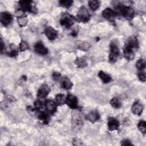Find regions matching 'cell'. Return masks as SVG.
<instances>
[{"instance_id":"cell-1","label":"cell","mask_w":146,"mask_h":146,"mask_svg":"<svg viewBox=\"0 0 146 146\" xmlns=\"http://www.w3.org/2000/svg\"><path fill=\"white\" fill-rule=\"evenodd\" d=\"M115 13H116V15L117 14L125 18L131 19L133 18L135 12H134V10L129 6L118 5L116 7Z\"/></svg>"},{"instance_id":"cell-2","label":"cell","mask_w":146,"mask_h":146,"mask_svg":"<svg viewBox=\"0 0 146 146\" xmlns=\"http://www.w3.org/2000/svg\"><path fill=\"white\" fill-rule=\"evenodd\" d=\"M75 21V18L71 15L68 13H65L62 16L60 20V23L62 26L68 28L74 25Z\"/></svg>"},{"instance_id":"cell-3","label":"cell","mask_w":146,"mask_h":146,"mask_svg":"<svg viewBox=\"0 0 146 146\" xmlns=\"http://www.w3.org/2000/svg\"><path fill=\"white\" fill-rule=\"evenodd\" d=\"M120 51L117 44L115 42L110 44V53L109 55V60L111 62H115L119 56Z\"/></svg>"},{"instance_id":"cell-4","label":"cell","mask_w":146,"mask_h":146,"mask_svg":"<svg viewBox=\"0 0 146 146\" xmlns=\"http://www.w3.org/2000/svg\"><path fill=\"white\" fill-rule=\"evenodd\" d=\"M90 17L91 15L88 10L84 6H82L77 14L78 19L81 22H87L90 20Z\"/></svg>"},{"instance_id":"cell-5","label":"cell","mask_w":146,"mask_h":146,"mask_svg":"<svg viewBox=\"0 0 146 146\" xmlns=\"http://www.w3.org/2000/svg\"><path fill=\"white\" fill-rule=\"evenodd\" d=\"M50 92V88L47 84H42L38 89L37 92V96L39 100H42L44 99Z\"/></svg>"},{"instance_id":"cell-6","label":"cell","mask_w":146,"mask_h":146,"mask_svg":"<svg viewBox=\"0 0 146 146\" xmlns=\"http://www.w3.org/2000/svg\"><path fill=\"white\" fill-rule=\"evenodd\" d=\"M19 5L23 10L28 11L31 13H36V9L33 5V2L31 1H20Z\"/></svg>"},{"instance_id":"cell-7","label":"cell","mask_w":146,"mask_h":146,"mask_svg":"<svg viewBox=\"0 0 146 146\" xmlns=\"http://www.w3.org/2000/svg\"><path fill=\"white\" fill-rule=\"evenodd\" d=\"M68 106H69L71 108L76 109L78 108V99L76 96L72 94H69L66 98V102Z\"/></svg>"},{"instance_id":"cell-8","label":"cell","mask_w":146,"mask_h":146,"mask_svg":"<svg viewBox=\"0 0 146 146\" xmlns=\"http://www.w3.org/2000/svg\"><path fill=\"white\" fill-rule=\"evenodd\" d=\"M0 20L3 26H7L10 24L12 21V17L10 13L3 12L0 15Z\"/></svg>"},{"instance_id":"cell-9","label":"cell","mask_w":146,"mask_h":146,"mask_svg":"<svg viewBox=\"0 0 146 146\" xmlns=\"http://www.w3.org/2000/svg\"><path fill=\"white\" fill-rule=\"evenodd\" d=\"M45 107L47 111L50 113H54L56 111L57 104L52 100H47L45 102Z\"/></svg>"},{"instance_id":"cell-10","label":"cell","mask_w":146,"mask_h":146,"mask_svg":"<svg viewBox=\"0 0 146 146\" xmlns=\"http://www.w3.org/2000/svg\"><path fill=\"white\" fill-rule=\"evenodd\" d=\"M34 50L36 53L43 55H46L48 52L47 48L41 42H38L34 45Z\"/></svg>"},{"instance_id":"cell-11","label":"cell","mask_w":146,"mask_h":146,"mask_svg":"<svg viewBox=\"0 0 146 146\" xmlns=\"http://www.w3.org/2000/svg\"><path fill=\"white\" fill-rule=\"evenodd\" d=\"M119 127V121L115 117H110L108 119V127L109 130L114 131L117 129Z\"/></svg>"},{"instance_id":"cell-12","label":"cell","mask_w":146,"mask_h":146,"mask_svg":"<svg viewBox=\"0 0 146 146\" xmlns=\"http://www.w3.org/2000/svg\"><path fill=\"white\" fill-rule=\"evenodd\" d=\"M45 34L49 40H53L58 36V32L52 27H48L45 30Z\"/></svg>"},{"instance_id":"cell-13","label":"cell","mask_w":146,"mask_h":146,"mask_svg":"<svg viewBox=\"0 0 146 146\" xmlns=\"http://www.w3.org/2000/svg\"><path fill=\"white\" fill-rule=\"evenodd\" d=\"M86 119L88 120L89 121L94 123L95 121H96L98 120L99 119L100 115L97 111L94 110V111H92L90 112L86 115Z\"/></svg>"},{"instance_id":"cell-14","label":"cell","mask_w":146,"mask_h":146,"mask_svg":"<svg viewBox=\"0 0 146 146\" xmlns=\"http://www.w3.org/2000/svg\"><path fill=\"white\" fill-rule=\"evenodd\" d=\"M72 125L75 128H79L83 125V120L79 113H74L72 116Z\"/></svg>"},{"instance_id":"cell-15","label":"cell","mask_w":146,"mask_h":146,"mask_svg":"<svg viewBox=\"0 0 146 146\" xmlns=\"http://www.w3.org/2000/svg\"><path fill=\"white\" fill-rule=\"evenodd\" d=\"M102 16L104 18L111 20L116 16L115 12L110 8H107L102 11Z\"/></svg>"},{"instance_id":"cell-16","label":"cell","mask_w":146,"mask_h":146,"mask_svg":"<svg viewBox=\"0 0 146 146\" xmlns=\"http://www.w3.org/2000/svg\"><path fill=\"white\" fill-rule=\"evenodd\" d=\"M138 41H137V39L136 36H131L127 42V43L125 44V46L127 47H129L130 48H136L138 47Z\"/></svg>"},{"instance_id":"cell-17","label":"cell","mask_w":146,"mask_h":146,"mask_svg":"<svg viewBox=\"0 0 146 146\" xmlns=\"http://www.w3.org/2000/svg\"><path fill=\"white\" fill-rule=\"evenodd\" d=\"M143 110V107L142 104H141L138 102H136L135 103H133L131 107L132 112L135 115H140L141 113Z\"/></svg>"},{"instance_id":"cell-18","label":"cell","mask_w":146,"mask_h":146,"mask_svg":"<svg viewBox=\"0 0 146 146\" xmlns=\"http://www.w3.org/2000/svg\"><path fill=\"white\" fill-rule=\"evenodd\" d=\"M123 54L124 57L128 60H132L134 58L135 54L133 49L132 48L125 46L123 50Z\"/></svg>"},{"instance_id":"cell-19","label":"cell","mask_w":146,"mask_h":146,"mask_svg":"<svg viewBox=\"0 0 146 146\" xmlns=\"http://www.w3.org/2000/svg\"><path fill=\"white\" fill-rule=\"evenodd\" d=\"M60 85L63 88H64L65 90H69L71 88V87L72 86L73 84H72V82H71V80L68 78L64 77V78H62V79L61 80Z\"/></svg>"},{"instance_id":"cell-20","label":"cell","mask_w":146,"mask_h":146,"mask_svg":"<svg viewBox=\"0 0 146 146\" xmlns=\"http://www.w3.org/2000/svg\"><path fill=\"white\" fill-rule=\"evenodd\" d=\"M98 76L100 78V79H102L103 83H107L111 82V77L110 75L106 74L103 71H100L98 73Z\"/></svg>"},{"instance_id":"cell-21","label":"cell","mask_w":146,"mask_h":146,"mask_svg":"<svg viewBox=\"0 0 146 146\" xmlns=\"http://www.w3.org/2000/svg\"><path fill=\"white\" fill-rule=\"evenodd\" d=\"M77 48L82 51H87L90 47V44L86 42L79 41L76 43Z\"/></svg>"},{"instance_id":"cell-22","label":"cell","mask_w":146,"mask_h":146,"mask_svg":"<svg viewBox=\"0 0 146 146\" xmlns=\"http://www.w3.org/2000/svg\"><path fill=\"white\" fill-rule=\"evenodd\" d=\"M55 102L57 105L62 106L66 102V98L63 94H58L55 98Z\"/></svg>"},{"instance_id":"cell-23","label":"cell","mask_w":146,"mask_h":146,"mask_svg":"<svg viewBox=\"0 0 146 146\" xmlns=\"http://www.w3.org/2000/svg\"><path fill=\"white\" fill-rule=\"evenodd\" d=\"M38 117L41 121H42L44 124H47L49 121V117L48 115L44 111L39 112L38 115Z\"/></svg>"},{"instance_id":"cell-24","label":"cell","mask_w":146,"mask_h":146,"mask_svg":"<svg viewBox=\"0 0 146 146\" xmlns=\"http://www.w3.org/2000/svg\"><path fill=\"white\" fill-rule=\"evenodd\" d=\"M75 63L77 66L78 67L81 68L86 67L87 65L86 60L83 58H82V57L76 58V59L75 61Z\"/></svg>"},{"instance_id":"cell-25","label":"cell","mask_w":146,"mask_h":146,"mask_svg":"<svg viewBox=\"0 0 146 146\" xmlns=\"http://www.w3.org/2000/svg\"><path fill=\"white\" fill-rule=\"evenodd\" d=\"M88 5L90 8L92 10H97L100 6V3L99 2L96 0H92V1H90L88 2Z\"/></svg>"},{"instance_id":"cell-26","label":"cell","mask_w":146,"mask_h":146,"mask_svg":"<svg viewBox=\"0 0 146 146\" xmlns=\"http://www.w3.org/2000/svg\"><path fill=\"white\" fill-rule=\"evenodd\" d=\"M136 67L140 70H143L145 67V62L143 59H139L136 63Z\"/></svg>"},{"instance_id":"cell-27","label":"cell","mask_w":146,"mask_h":146,"mask_svg":"<svg viewBox=\"0 0 146 146\" xmlns=\"http://www.w3.org/2000/svg\"><path fill=\"white\" fill-rule=\"evenodd\" d=\"M110 104L111 105L115 108H119L121 107V103L120 100L117 98H113L110 100Z\"/></svg>"},{"instance_id":"cell-28","label":"cell","mask_w":146,"mask_h":146,"mask_svg":"<svg viewBox=\"0 0 146 146\" xmlns=\"http://www.w3.org/2000/svg\"><path fill=\"white\" fill-rule=\"evenodd\" d=\"M28 22L27 18L25 16H21L20 17L18 18V22L20 26L23 27L25 26Z\"/></svg>"},{"instance_id":"cell-29","label":"cell","mask_w":146,"mask_h":146,"mask_svg":"<svg viewBox=\"0 0 146 146\" xmlns=\"http://www.w3.org/2000/svg\"><path fill=\"white\" fill-rule=\"evenodd\" d=\"M59 2L62 6L64 7L68 8L72 5L73 1L71 0H62V1H60Z\"/></svg>"},{"instance_id":"cell-30","label":"cell","mask_w":146,"mask_h":146,"mask_svg":"<svg viewBox=\"0 0 146 146\" xmlns=\"http://www.w3.org/2000/svg\"><path fill=\"white\" fill-rule=\"evenodd\" d=\"M137 127L143 133H145L146 132V127H145V121L144 120H141L137 124Z\"/></svg>"},{"instance_id":"cell-31","label":"cell","mask_w":146,"mask_h":146,"mask_svg":"<svg viewBox=\"0 0 146 146\" xmlns=\"http://www.w3.org/2000/svg\"><path fill=\"white\" fill-rule=\"evenodd\" d=\"M19 50L22 51H25V50H26L27 49L29 48V46H28V44L25 41L22 40L21 42V43H19Z\"/></svg>"},{"instance_id":"cell-32","label":"cell","mask_w":146,"mask_h":146,"mask_svg":"<svg viewBox=\"0 0 146 146\" xmlns=\"http://www.w3.org/2000/svg\"><path fill=\"white\" fill-rule=\"evenodd\" d=\"M7 55L10 56H15L18 55V51L14 48V47H11L10 51L7 52Z\"/></svg>"},{"instance_id":"cell-33","label":"cell","mask_w":146,"mask_h":146,"mask_svg":"<svg viewBox=\"0 0 146 146\" xmlns=\"http://www.w3.org/2000/svg\"><path fill=\"white\" fill-rule=\"evenodd\" d=\"M137 76H138L139 79L141 82H144L145 81L146 76H145V74L144 72H143V71H140V72H138Z\"/></svg>"},{"instance_id":"cell-34","label":"cell","mask_w":146,"mask_h":146,"mask_svg":"<svg viewBox=\"0 0 146 146\" xmlns=\"http://www.w3.org/2000/svg\"><path fill=\"white\" fill-rule=\"evenodd\" d=\"M52 78L53 79L55 80H58V79H59V78L61 76V75L60 74V72H54L52 74Z\"/></svg>"},{"instance_id":"cell-35","label":"cell","mask_w":146,"mask_h":146,"mask_svg":"<svg viewBox=\"0 0 146 146\" xmlns=\"http://www.w3.org/2000/svg\"><path fill=\"white\" fill-rule=\"evenodd\" d=\"M121 145H132V144L128 139H124L121 141Z\"/></svg>"},{"instance_id":"cell-36","label":"cell","mask_w":146,"mask_h":146,"mask_svg":"<svg viewBox=\"0 0 146 146\" xmlns=\"http://www.w3.org/2000/svg\"><path fill=\"white\" fill-rule=\"evenodd\" d=\"M5 44L3 43L2 39H1V52H2V53L3 51H5Z\"/></svg>"},{"instance_id":"cell-37","label":"cell","mask_w":146,"mask_h":146,"mask_svg":"<svg viewBox=\"0 0 146 146\" xmlns=\"http://www.w3.org/2000/svg\"><path fill=\"white\" fill-rule=\"evenodd\" d=\"M79 140L77 139H74L73 140H72V143H74V142H76V143L75 144V145H82L83 143L82 141H78Z\"/></svg>"}]
</instances>
